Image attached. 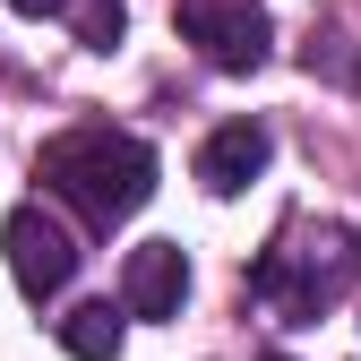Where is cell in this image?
<instances>
[{"label": "cell", "instance_id": "6da1fadb", "mask_svg": "<svg viewBox=\"0 0 361 361\" xmlns=\"http://www.w3.org/2000/svg\"><path fill=\"white\" fill-rule=\"evenodd\" d=\"M35 180H52L86 224L112 233V224H129V215L155 198V147L129 138V129L86 121V129H61V138L35 155Z\"/></svg>", "mask_w": 361, "mask_h": 361}, {"label": "cell", "instance_id": "7a4b0ae2", "mask_svg": "<svg viewBox=\"0 0 361 361\" xmlns=\"http://www.w3.org/2000/svg\"><path fill=\"white\" fill-rule=\"evenodd\" d=\"M361 276V233L353 224H319V233H301V224H284L276 250H258L250 267V293L276 310L284 327H310L319 310L344 301V284Z\"/></svg>", "mask_w": 361, "mask_h": 361}, {"label": "cell", "instance_id": "3957f363", "mask_svg": "<svg viewBox=\"0 0 361 361\" xmlns=\"http://www.w3.org/2000/svg\"><path fill=\"white\" fill-rule=\"evenodd\" d=\"M0 250H9V276H18L26 301H52V293H69V276H78V241H69V224L43 215V207H9Z\"/></svg>", "mask_w": 361, "mask_h": 361}, {"label": "cell", "instance_id": "277c9868", "mask_svg": "<svg viewBox=\"0 0 361 361\" xmlns=\"http://www.w3.org/2000/svg\"><path fill=\"white\" fill-rule=\"evenodd\" d=\"M180 35H190L215 69H233V78H250L276 52V26H267L258 0H190V9H180Z\"/></svg>", "mask_w": 361, "mask_h": 361}, {"label": "cell", "instance_id": "5b68a950", "mask_svg": "<svg viewBox=\"0 0 361 361\" xmlns=\"http://www.w3.org/2000/svg\"><path fill=\"white\" fill-rule=\"evenodd\" d=\"M190 301V250L180 241H138L121 267V310L129 319H180Z\"/></svg>", "mask_w": 361, "mask_h": 361}, {"label": "cell", "instance_id": "8992f818", "mask_svg": "<svg viewBox=\"0 0 361 361\" xmlns=\"http://www.w3.org/2000/svg\"><path fill=\"white\" fill-rule=\"evenodd\" d=\"M267 155H276L267 121H224V129H207V147H198V190H215V198H241L250 180L267 172Z\"/></svg>", "mask_w": 361, "mask_h": 361}, {"label": "cell", "instance_id": "52a82bcc", "mask_svg": "<svg viewBox=\"0 0 361 361\" xmlns=\"http://www.w3.org/2000/svg\"><path fill=\"white\" fill-rule=\"evenodd\" d=\"M121 336H129V310H112V301H78L61 319V353L69 361H121Z\"/></svg>", "mask_w": 361, "mask_h": 361}, {"label": "cell", "instance_id": "ba28073f", "mask_svg": "<svg viewBox=\"0 0 361 361\" xmlns=\"http://www.w3.org/2000/svg\"><path fill=\"white\" fill-rule=\"evenodd\" d=\"M121 26H129V9H121V0H86V9H78V43H86V52H112V43H121Z\"/></svg>", "mask_w": 361, "mask_h": 361}, {"label": "cell", "instance_id": "9c48e42d", "mask_svg": "<svg viewBox=\"0 0 361 361\" xmlns=\"http://www.w3.org/2000/svg\"><path fill=\"white\" fill-rule=\"evenodd\" d=\"M9 9H18V18H61L69 0H9Z\"/></svg>", "mask_w": 361, "mask_h": 361}, {"label": "cell", "instance_id": "30bf717a", "mask_svg": "<svg viewBox=\"0 0 361 361\" xmlns=\"http://www.w3.org/2000/svg\"><path fill=\"white\" fill-rule=\"evenodd\" d=\"M267 361H284V353H267Z\"/></svg>", "mask_w": 361, "mask_h": 361}]
</instances>
